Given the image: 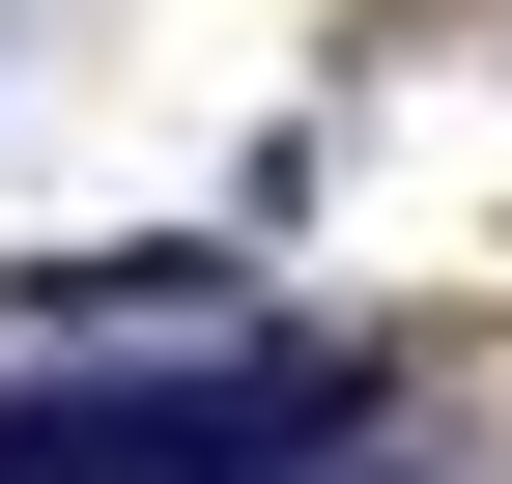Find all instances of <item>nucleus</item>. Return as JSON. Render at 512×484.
<instances>
[{
    "label": "nucleus",
    "instance_id": "nucleus-1",
    "mask_svg": "<svg viewBox=\"0 0 512 484\" xmlns=\"http://www.w3.org/2000/svg\"><path fill=\"white\" fill-rule=\"evenodd\" d=\"M342 428L313 342H200V371H114V399H0V484H285Z\"/></svg>",
    "mask_w": 512,
    "mask_h": 484
}]
</instances>
